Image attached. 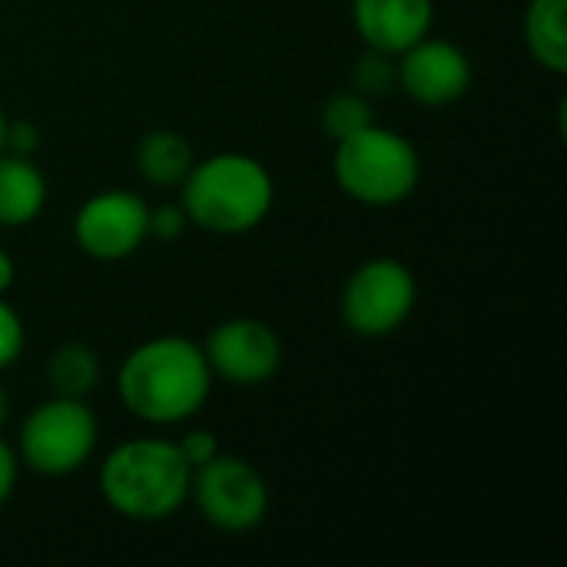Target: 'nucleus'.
Listing matches in <instances>:
<instances>
[{
    "label": "nucleus",
    "instance_id": "nucleus-1",
    "mask_svg": "<svg viewBox=\"0 0 567 567\" xmlns=\"http://www.w3.org/2000/svg\"><path fill=\"white\" fill-rule=\"evenodd\" d=\"M213 372L203 346L186 336H156L126 352L116 392L126 412L146 425L189 422L209 399Z\"/></svg>",
    "mask_w": 567,
    "mask_h": 567
},
{
    "label": "nucleus",
    "instance_id": "nucleus-2",
    "mask_svg": "<svg viewBox=\"0 0 567 567\" xmlns=\"http://www.w3.org/2000/svg\"><path fill=\"white\" fill-rule=\"evenodd\" d=\"M193 468L169 439H130L100 465L103 502L130 522H163L189 498Z\"/></svg>",
    "mask_w": 567,
    "mask_h": 567
},
{
    "label": "nucleus",
    "instance_id": "nucleus-3",
    "mask_svg": "<svg viewBox=\"0 0 567 567\" xmlns=\"http://www.w3.org/2000/svg\"><path fill=\"white\" fill-rule=\"evenodd\" d=\"M179 186V206L186 209L189 223L216 236H243L256 229L276 203V183L269 169L249 153L206 156L193 163Z\"/></svg>",
    "mask_w": 567,
    "mask_h": 567
},
{
    "label": "nucleus",
    "instance_id": "nucleus-4",
    "mask_svg": "<svg viewBox=\"0 0 567 567\" xmlns=\"http://www.w3.org/2000/svg\"><path fill=\"white\" fill-rule=\"evenodd\" d=\"M332 169L339 189L372 209L405 203L422 179V159L415 143L399 130L379 123H369L365 130L339 140Z\"/></svg>",
    "mask_w": 567,
    "mask_h": 567
},
{
    "label": "nucleus",
    "instance_id": "nucleus-5",
    "mask_svg": "<svg viewBox=\"0 0 567 567\" xmlns=\"http://www.w3.org/2000/svg\"><path fill=\"white\" fill-rule=\"evenodd\" d=\"M100 439V422L83 399L50 395L37 405L17 435V458L43 478H66L80 472Z\"/></svg>",
    "mask_w": 567,
    "mask_h": 567
},
{
    "label": "nucleus",
    "instance_id": "nucleus-6",
    "mask_svg": "<svg viewBox=\"0 0 567 567\" xmlns=\"http://www.w3.org/2000/svg\"><path fill=\"white\" fill-rule=\"evenodd\" d=\"M419 302L415 276L405 262L392 256H375L362 262L342 289V322L362 339H382L405 326Z\"/></svg>",
    "mask_w": 567,
    "mask_h": 567
},
{
    "label": "nucleus",
    "instance_id": "nucleus-7",
    "mask_svg": "<svg viewBox=\"0 0 567 567\" xmlns=\"http://www.w3.org/2000/svg\"><path fill=\"white\" fill-rule=\"evenodd\" d=\"M189 498L196 502L199 515L213 528L229 532V535L259 528L269 512L266 478L256 472V465L226 452H219L213 462L193 472Z\"/></svg>",
    "mask_w": 567,
    "mask_h": 567
},
{
    "label": "nucleus",
    "instance_id": "nucleus-8",
    "mask_svg": "<svg viewBox=\"0 0 567 567\" xmlns=\"http://www.w3.org/2000/svg\"><path fill=\"white\" fill-rule=\"evenodd\" d=\"M73 239L90 259H130L150 239V206L133 189H103L76 209Z\"/></svg>",
    "mask_w": 567,
    "mask_h": 567
},
{
    "label": "nucleus",
    "instance_id": "nucleus-9",
    "mask_svg": "<svg viewBox=\"0 0 567 567\" xmlns=\"http://www.w3.org/2000/svg\"><path fill=\"white\" fill-rule=\"evenodd\" d=\"M206 362L213 379L249 389L269 382L282 365L279 336L259 319H226L206 336Z\"/></svg>",
    "mask_w": 567,
    "mask_h": 567
},
{
    "label": "nucleus",
    "instance_id": "nucleus-10",
    "mask_svg": "<svg viewBox=\"0 0 567 567\" xmlns=\"http://www.w3.org/2000/svg\"><path fill=\"white\" fill-rule=\"evenodd\" d=\"M399 90H405L419 106H449L458 103L472 86L468 53L442 37L425 33L419 43L395 56Z\"/></svg>",
    "mask_w": 567,
    "mask_h": 567
},
{
    "label": "nucleus",
    "instance_id": "nucleus-11",
    "mask_svg": "<svg viewBox=\"0 0 567 567\" xmlns=\"http://www.w3.org/2000/svg\"><path fill=\"white\" fill-rule=\"evenodd\" d=\"M435 0H352L355 33L369 50L399 56L432 33Z\"/></svg>",
    "mask_w": 567,
    "mask_h": 567
},
{
    "label": "nucleus",
    "instance_id": "nucleus-12",
    "mask_svg": "<svg viewBox=\"0 0 567 567\" xmlns=\"http://www.w3.org/2000/svg\"><path fill=\"white\" fill-rule=\"evenodd\" d=\"M47 206V179L30 156L0 153V226L20 229Z\"/></svg>",
    "mask_w": 567,
    "mask_h": 567
},
{
    "label": "nucleus",
    "instance_id": "nucleus-13",
    "mask_svg": "<svg viewBox=\"0 0 567 567\" xmlns=\"http://www.w3.org/2000/svg\"><path fill=\"white\" fill-rule=\"evenodd\" d=\"M193 163H196L193 146L176 130H153L136 143V169L156 189L179 186L193 169Z\"/></svg>",
    "mask_w": 567,
    "mask_h": 567
},
{
    "label": "nucleus",
    "instance_id": "nucleus-14",
    "mask_svg": "<svg viewBox=\"0 0 567 567\" xmlns=\"http://www.w3.org/2000/svg\"><path fill=\"white\" fill-rule=\"evenodd\" d=\"M525 43L545 70L567 73V0H532L528 3Z\"/></svg>",
    "mask_w": 567,
    "mask_h": 567
},
{
    "label": "nucleus",
    "instance_id": "nucleus-15",
    "mask_svg": "<svg viewBox=\"0 0 567 567\" xmlns=\"http://www.w3.org/2000/svg\"><path fill=\"white\" fill-rule=\"evenodd\" d=\"M100 355L83 342L56 346L47 359V382L53 395L66 399H86L100 385Z\"/></svg>",
    "mask_w": 567,
    "mask_h": 567
},
{
    "label": "nucleus",
    "instance_id": "nucleus-16",
    "mask_svg": "<svg viewBox=\"0 0 567 567\" xmlns=\"http://www.w3.org/2000/svg\"><path fill=\"white\" fill-rule=\"evenodd\" d=\"M369 123H375V113H372L369 96H362L359 90H342V93L329 96V103L322 106V133L332 143L365 130Z\"/></svg>",
    "mask_w": 567,
    "mask_h": 567
},
{
    "label": "nucleus",
    "instance_id": "nucleus-17",
    "mask_svg": "<svg viewBox=\"0 0 567 567\" xmlns=\"http://www.w3.org/2000/svg\"><path fill=\"white\" fill-rule=\"evenodd\" d=\"M352 90H359L362 96H385L392 90H399V70H395V56L369 50L355 70H352Z\"/></svg>",
    "mask_w": 567,
    "mask_h": 567
},
{
    "label": "nucleus",
    "instance_id": "nucleus-18",
    "mask_svg": "<svg viewBox=\"0 0 567 567\" xmlns=\"http://www.w3.org/2000/svg\"><path fill=\"white\" fill-rule=\"evenodd\" d=\"M23 352V322L17 309L0 296V372L10 369Z\"/></svg>",
    "mask_w": 567,
    "mask_h": 567
},
{
    "label": "nucleus",
    "instance_id": "nucleus-19",
    "mask_svg": "<svg viewBox=\"0 0 567 567\" xmlns=\"http://www.w3.org/2000/svg\"><path fill=\"white\" fill-rule=\"evenodd\" d=\"M176 445H179V452H183V458L189 462L193 472H196L199 465L213 462V458L223 452L219 442H216V435H213L209 429H193V432H186Z\"/></svg>",
    "mask_w": 567,
    "mask_h": 567
},
{
    "label": "nucleus",
    "instance_id": "nucleus-20",
    "mask_svg": "<svg viewBox=\"0 0 567 567\" xmlns=\"http://www.w3.org/2000/svg\"><path fill=\"white\" fill-rule=\"evenodd\" d=\"M186 226H189V216L179 203L176 206L163 203V206L150 209V236L153 239H179L186 233Z\"/></svg>",
    "mask_w": 567,
    "mask_h": 567
},
{
    "label": "nucleus",
    "instance_id": "nucleus-21",
    "mask_svg": "<svg viewBox=\"0 0 567 567\" xmlns=\"http://www.w3.org/2000/svg\"><path fill=\"white\" fill-rule=\"evenodd\" d=\"M40 146V130L30 120H7V133H3V150L13 156H33Z\"/></svg>",
    "mask_w": 567,
    "mask_h": 567
},
{
    "label": "nucleus",
    "instance_id": "nucleus-22",
    "mask_svg": "<svg viewBox=\"0 0 567 567\" xmlns=\"http://www.w3.org/2000/svg\"><path fill=\"white\" fill-rule=\"evenodd\" d=\"M17 475H20V458H17V452H13V445L0 439V508H3L7 498L13 495Z\"/></svg>",
    "mask_w": 567,
    "mask_h": 567
},
{
    "label": "nucleus",
    "instance_id": "nucleus-23",
    "mask_svg": "<svg viewBox=\"0 0 567 567\" xmlns=\"http://www.w3.org/2000/svg\"><path fill=\"white\" fill-rule=\"evenodd\" d=\"M13 279H17V266H13V259L0 249V296L13 286Z\"/></svg>",
    "mask_w": 567,
    "mask_h": 567
},
{
    "label": "nucleus",
    "instance_id": "nucleus-24",
    "mask_svg": "<svg viewBox=\"0 0 567 567\" xmlns=\"http://www.w3.org/2000/svg\"><path fill=\"white\" fill-rule=\"evenodd\" d=\"M7 422H10V392L0 385V432H3Z\"/></svg>",
    "mask_w": 567,
    "mask_h": 567
},
{
    "label": "nucleus",
    "instance_id": "nucleus-25",
    "mask_svg": "<svg viewBox=\"0 0 567 567\" xmlns=\"http://www.w3.org/2000/svg\"><path fill=\"white\" fill-rule=\"evenodd\" d=\"M3 133H7V113L0 106V153H3Z\"/></svg>",
    "mask_w": 567,
    "mask_h": 567
}]
</instances>
